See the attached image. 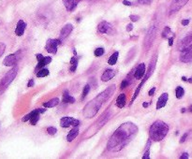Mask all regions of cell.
<instances>
[{"mask_svg": "<svg viewBox=\"0 0 192 159\" xmlns=\"http://www.w3.org/2000/svg\"><path fill=\"white\" fill-rule=\"evenodd\" d=\"M149 104H150V102H144L143 104V108H147L149 106Z\"/></svg>", "mask_w": 192, "mask_h": 159, "instance_id": "48", "label": "cell"}, {"mask_svg": "<svg viewBox=\"0 0 192 159\" xmlns=\"http://www.w3.org/2000/svg\"><path fill=\"white\" fill-rule=\"evenodd\" d=\"M63 3H64L65 8L69 11L74 10V9L76 8V5L78 4L77 0H63Z\"/></svg>", "mask_w": 192, "mask_h": 159, "instance_id": "21", "label": "cell"}, {"mask_svg": "<svg viewBox=\"0 0 192 159\" xmlns=\"http://www.w3.org/2000/svg\"><path fill=\"white\" fill-rule=\"evenodd\" d=\"M155 92H156V87H153V88L149 91V95H153L154 94H155Z\"/></svg>", "mask_w": 192, "mask_h": 159, "instance_id": "45", "label": "cell"}, {"mask_svg": "<svg viewBox=\"0 0 192 159\" xmlns=\"http://www.w3.org/2000/svg\"><path fill=\"white\" fill-rule=\"evenodd\" d=\"M26 23L23 20H20L19 22L17 23V26H16V28H15L16 36H18V37L23 36L24 33V30H26Z\"/></svg>", "mask_w": 192, "mask_h": 159, "instance_id": "14", "label": "cell"}, {"mask_svg": "<svg viewBox=\"0 0 192 159\" xmlns=\"http://www.w3.org/2000/svg\"><path fill=\"white\" fill-rule=\"evenodd\" d=\"M157 31V27H156V26L150 27V29L148 30L146 36H145V39H144V47L146 49L149 48L150 46L152 45L153 41L156 37Z\"/></svg>", "mask_w": 192, "mask_h": 159, "instance_id": "7", "label": "cell"}, {"mask_svg": "<svg viewBox=\"0 0 192 159\" xmlns=\"http://www.w3.org/2000/svg\"><path fill=\"white\" fill-rule=\"evenodd\" d=\"M112 29V24L107 22H101L98 26V30L101 34H111Z\"/></svg>", "mask_w": 192, "mask_h": 159, "instance_id": "13", "label": "cell"}, {"mask_svg": "<svg viewBox=\"0 0 192 159\" xmlns=\"http://www.w3.org/2000/svg\"><path fill=\"white\" fill-rule=\"evenodd\" d=\"M45 111H46L45 109H36V110L31 111L30 113H28L27 115L24 116L22 119V121L23 122H26V121L30 120L31 124L35 125L37 123V121L40 120V114L43 113V112H45Z\"/></svg>", "mask_w": 192, "mask_h": 159, "instance_id": "5", "label": "cell"}, {"mask_svg": "<svg viewBox=\"0 0 192 159\" xmlns=\"http://www.w3.org/2000/svg\"><path fill=\"white\" fill-rule=\"evenodd\" d=\"M191 45H192V37L189 36V37H185V39L181 41L180 44H179V46H178V49L182 52V51H184V50H186V48H189Z\"/></svg>", "mask_w": 192, "mask_h": 159, "instance_id": "15", "label": "cell"}, {"mask_svg": "<svg viewBox=\"0 0 192 159\" xmlns=\"http://www.w3.org/2000/svg\"><path fill=\"white\" fill-rule=\"evenodd\" d=\"M169 132V127L163 121L157 120L150 127L149 136L150 139L155 141H161Z\"/></svg>", "mask_w": 192, "mask_h": 159, "instance_id": "3", "label": "cell"}, {"mask_svg": "<svg viewBox=\"0 0 192 159\" xmlns=\"http://www.w3.org/2000/svg\"><path fill=\"white\" fill-rule=\"evenodd\" d=\"M129 18H130V20L132 21V22H137V21L140 19V16H138V15H130V16H129Z\"/></svg>", "mask_w": 192, "mask_h": 159, "instance_id": "37", "label": "cell"}, {"mask_svg": "<svg viewBox=\"0 0 192 159\" xmlns=\"http://www.w3.org/2000/svg\"><path fill=\"white\" fill-rule=\"evenodd\" d=\"M80 1H81V0H77V3H79V2H80Z\"/></svg>", "mask_w": 192, "mask_h": 159, "instance_id": "53", "label": "cell"}, {"mask_svg": "<svg viewBox=\"0 0 192 159\" xmlns=\"http://www.w3.org/2000/svg\"><path fill=\"white\" fill-rule=\"evenodd\" d=\"M73 29V26L71 24H67L66 26H64V27L62 28V30L60 32V37L61 39H65V37H68L70 33H71Z\"/></svg>", "mask_w": 192, "mask_h": 159, "instance_id": "18", "label": "cell"}, {"mask_svg": "<svg viewBox=\"0 0 192 159\" xmlns=\"http://www.w3.org/2000/svg\"><path fill=\"white\" fill-rule=\"evenodd\" d=\"M34 84H35L34 80L31 79V80H29V82L27 83V87H33V86H34Z\"/></svg>", "mask_w": 192, "mask_h": 159, "instance_id": "40", "label": "cell"}, {"mask_svg": "<svg viewBox=\"0 0 192 159\" xmlns=\"http://www.w3.org/2000/svg\"><path fill=\"white\" fill-rule=\"evenodd\" d=\"M173 44V37H170L169 39V45L172 46Z\"/></svg>", "mask_w": 192, "mask_h": 159, "instance_id": "47", "label": "cell"}, {"mask_svg": "<svg viewBox=\"0 0 192 159\" xmlns=\"http://www.w3.org/2000/svg\"><path fill=\"white\" fill-rule=\"evenodd\" d=\"M172 33V30H171V28L169 26H166L164 28L163 32H162V37H164V39H167L168 37V35Z\"/></svg>", "mask_w": 192, "mask_h": 159, "instance_id": "32", "label": "cell"}, {"mask_svg": "<svg viewBox=\"0 0 192 159\" xmlns=\"http://www.w3.org/2000/svg\"><path fill=\"white\" fill-rule=\"evenodd\" d=\"M187 82H190V83H192V77H191L190 79H189V80H187Z\"/></svg>", "mask_w": 192, "mask_h": 159, "instance_id": "50", "label": "cell"}, {"mask_svg": "<svg viewBox=\"0 0 192 159\" xmlns=\"http://www.w3.org/2000/svg\"><path fill=\"white\" fill-rule=\"evenodd\" d=\"M104 53H105V50H104L103 48H97V49L95 50L94 54H95V56L99 57V56L103 55Z\"/></svg>", "mask_w": 192, "mask_h": 159, "instance_id": "30", "label": "cell"}, {"mask_svg": "<svg viewBox=\"0 0 192 159\" xmlns=\"http://www.w3.org/2000/svg\"><path fill=\"white\" fill-rule=\"evenodd\" d=\"M123 4H124V5H126V6H131V2H130V1H128V0H124Z\"/></svg>", "mask_w": 192, "mask_h": 159, "instance_id": "46", "label": "cell"}, {"mask_svg": "<svg viewBox=\"0 0 192 159\" xmlns=\"http://www.w3.org/2000/svg\"><path fill=\"white\" fill-rule=\"evenodd\" d=\"M115 75V71L114 69H111V68H108L104 71V73L102 74L101 76V80L102 82H108L110 81L112 78H114Z\"/></svg>", "mask_w": 192, "mask_h": 159, "instance_id": "20", "label": "cell"}, {"mask_svg": "<svg viewBox=\"0 0 192 159\" xmlns=\"http://www.w3.org/2000/svg\"><path fill=\"white\" fill-rule=\"evenodd\" d=\"M59 102H60L59 98L55 97V98H52L51 100H49V101H47V102L43 103V107H45V108H53V107L57 106L58 104H59Z\"/></svg>", "mask_w": 192, "mask_h": 159, "instance_id": "23", "label": "cell"}, {"mask_svg": "<svg viewBox=\"0 0 192 159\" xmlns=\"http://www.w3.org/2000/svg\"><path fill=\"white\" fill-rule=\"evenodd\" d=\"M63 102L64 103H70L72 104L75 102V98L71 95H69V92L68 91H65V93L63 95Z\"/></svg>", "mask_w": 192, "mask_h": 159, "instance_id": "25", "label": "cell"}, {"mask_svg": "<svg viewBox=\"0 0 192 159\" xmlns=\"http://www.w3.org/2000/svg\"><path fill=\"white\" fill-rule=\"evenodd\" d=\"M149 158H150V152L147 150L146 152L144 153L143 156V159H149Z\"/></svg>", "mask_w": 192, "mask_h": 159, "instance_id": "39", "label": "cell"}, {"mask_svg": "<svg viewBox=\"0 0 192 159\" xmlns=\"http://www.w3.org/2000/svg\"><path fill=\"white\" fill-rule=\"evenodd\" d=\"M36 74H37V77H39V78L46 77V76H48V75H49V69H47V68H41L39 71H37Z\"/></svg>", "mask_w": 192, "mask_h": 159, "instance_id": "28", "label": "cell"}, {"mask_svg": "<svg viewBox=\"0 0 192 159\" xmlns=\"http://www.w3.org/2000/svg\"><path fill=\"white\" fill-rule=\"evenodd\" d=\"M125 105H126V95L121 94L118 95L117 99H116V106L120 109H122L124 108Z\"/></svg>", "mask_w": 192, "mask_h": 159, "instance_id": "24", "label": "cell"}, {"mask_svg": "<svg viewBox=\"0 0 192 159\" xmlns=\"http://www.w3.org/2000/svg\"><path fill=\"white\" fill-rule=\"evenodd\" d=\"M118 56H119V53L118 52H115L114 53H112L111 57L109 58V60H108V64L112 66V65H115L116 62H117V59H118Z\"/></svg>", "mask_w": 192, "mask_h": 159, "instance_id": "26", "label": "cell"}, {"mask_svg": "<svg viewBox=\"0 0 192 159\" xmlns=\"http://www.w3.org/2000/svg\"><path fill=\"white\" fill-rule=\"evenodd\" d=\"M51 62H52V57H50V56H45V57L43 58V59H41L40 61L37 62V66H36L35 71L37 72V71H39L40 69L43 68L46 65L50 64V63H51Z\"/></svg>", "mask_w": 192, "mask_h": 159, "instance_id": "19", "label": "cell"}, {"mask_svg": "<svg viewBox=\"0 0 192 159\" xmlns=\"http://www.w3.org/2000/svg\"><path fill=\"white\" fill-rule=\"evenodd\" d=\"M115 91V85H112L109 88H107L104 92L101 93L97 97L92 99L89 103H87L85 107L83 108V116L86 118H93L97 114V112L99 111V109L102 106V104L109 99L112 94Z\"/></svg>", "mask_w": 192, "mask_h": 159, "instance_id": "2", "label": "cell"}, {"mask_svg": "<svg viewBox=\"0 0 192 159\" xmlns=\"http://www.w3.org/2000/svg\"><path fill=\"white\" fill-rule=\"evenodd\" d=\"M187 137H189V133H186V134H184V135H183V137L181 138V140H180V142H181V143H183V142H185V141L186 140Z\"/></svg>", "mask_w": 192, "mask_h": 159, "instance_id": "38", "label": "cell"}, {"mask_svg": "<svg viewBox=\"0 0 192 159\" xmlns=\"http://www.w3.org/2000/svg\"><path fill=\"white\" fill-rule=\"evenodd\" d=\"M189 24V19H185V20L182 21V24H183V26H187Z\"/></svg>", "mask_w": 192, "mask_h": 159, "instance_id": "43", "label": "cell"}, {"mask_svg": "<svg viewBox=\"0 0 192 159\" xmlns=\"http://www.w3.org/2000/svg\"><path fill=\"white\" fill-rule=\"evenodd\" d=\"M189 111H191V112H192V106H191V107H190V108H189Z\"/></svg>", "mask_w": 192, "mask_h": 159, "instance_id": "52", "label": "cell"}, {"mask_svg": "<svg viewBox=\"0 0 192 159\" xmlns=\"http://www.w3.org/2000/svg\"><path fill=\"white\" fill-rule=\"evenodd\" d=\"M182 80H183L184 82H187V79H186V77H184V76L182 77Z\"/></svg>", "mask_w": 192, "mask_h": 159, "instance_id": "49", "label": "cell"}, {"mask_svg": "<svg viewBox=\"0 0 192 159\" xmlns=\"http://www.w3.org/2000/svg\"><path fill=\"white\" fill-rule=\"evenodd\" d=\"M17 72H18V68L15 66V68L10 69L9 72L2 78V80L0 81V95H2L4 92L6 91L8 87H9L10 83L13 82L16 75H17Z\"/></svg>", "mask_w": 192, "mask_h": 159, "instance_id": "4", "label": "cell"}, {"mask_svg": "<svg viewBox=\"0 0 192 159\" xmlns=\"http://www.w3.org/2000/svg\"><path fill=\"white\" fill-rule=\"evenodd\" d=\"M47 132H48L49 135H55V134L57 132V129L55 127H49L47 128Z\"/></svg>", "mask_w": 192, "mask_h": 159, "instance_id": "34", "label": "cell"}, {"mask_svg": "<svg viewBox=\"0 0 192 159\" xmlns=\"http://www.w3.org/2000/svg\"><path fill=\"white\" fill-rule=\"evenodd\" d=\"M129 82H130V80H129L128 78L125 79L124 81L122 82V83H121L120 88H121V89H125V88H126V87H128V84H129Z\"/></svg>", "mask_w": 192, "mask_h": 159, "instance_id": "33", "label": "cell"}, {"mask_svg": "<svg viewBox=\"0 0 192 159\" xmlns=\"http://www.w3.org/2000/svg\"><path fill=\"white\" fill-rule=\"evenodd\" d=\"M61 44L60 39H49L45 46V49L49 53L55 54L57 53V46Z\"/></svg>", "mask_w": 192, "mask_h": 159, "instance_id": "9", "label": "cell"}, {"mask_svg": "<svg viewBox=\"0 0 192 159\" xmlns=\"http://www.w3.org/2000/svg\"><path fill=\"white\" fill-rule=\"evenodd\" d=\"M78 135H79V127L77 125V127H74L73 129L70 130V132L69 133V135L67 136V140H68L69 142L72 141L74 139H76Z\"/></svg>", "mask_w": 192, "mask_h": 159, "instance_id": "22", "label": "cell"}, {"mask_svg": "<svg viewBox=\"0 0 192 159\" xmlns=\"http://www.w3.org/2000/svg\"><path fill=\"white\" fill-rule=\"evenodd\" d=\"M180 158H181V159H187V158H189V153H184L182 156H180Z\"/></svg>", "mask_w": 192, "mask_h": 159, "instance_id": "42", "label": "cell"}, {"mask_svg": "<svg viewBox=\"0 0 192 159\" xmlns=\"http://www.w3.org/2000/svg\"><path fill=\"white\" fill-rule=\"evenodd\" d=\"M181 61L185 63L192 62V45L181 52Z\"/></svg>", "mask_w": 192, "mask_h": 159, "instance_id": "12", "label": "cell"}, {"mask_svg": "<svg viewBox=\"0 0 192 159\" xmlns=\"http://www.w3.org/2000/svg\"><path fill=\"white\" fill-rule=\"evenodd\" d=\"M152 0H138V2L140 4H143V5H148V4L151 3Z\"/></svg>", "mask_w": 192, "mask_h": 159, "instance_id": "36", "label": "cell"}, {"mask_svg": "<svg viewBox=\"0 0 192 159\" xmlns=\"http://www.w3.org/2000/svg\"><path fill=\"white\" fill-rule=\"evenodd\" d=\"M80 124V121L77 119H74L72 117H63L60 121V125L62 127L67 128L69 125H73V127H77Z\"/></svg>", "mask_w": 192, "mask_h": 159, "instance_id": "10", "label": "cell"}, {"mask_svg": "<svg viewBox=\"0 0 192 159\" xmlns=\"http://www.w3.org/2000/svg\"><path fill=\"white\" fill-rule=\"evenodd\" d=\"M89 91H90V85L89 84H86L85 86V88H83V91H82V99H85V97H86L87 95H88V93H89Z\"/></svg>", "mask_w": 192, "mask_h": 159, "instance_id": "31", "label": "cell"}, {"mask_svg": "<svg viewBox=\"0 0 192 159\" xmlns=\"http://www.w3.org/2000/svg\"><path fill=\"white\" fill-rule=\"evenodd\" d=\"M21 58V51L16 52L15 53H12L8 55L5 59L3 61V65L6 66H11L16 65V63L19 61V59Z\"/></svg>", "mask_w": 192, "mask_h": 159, "instance_id": "8", "label": "cell"}, {"mask_svg": "<svg viewBox=\"0 0 192 159\" xmlns=\"http://www.w3.org/2000/svg\"><path fill=\"white\" fill-rule=\"evenodd\" d=\"M36 57H37V61H40L41 59H43V58H44V56H43L41 53H37V54H36Z\"/></svg>", "mask_w": 192, "mask_h": 159, "instance_id": "41", "label": "cell"}, {"mask_svg": "<svg viewBox=\"0 0 192 159\" xmlns=\"http://www.w3.org/2000/svg\"><path fill=\"white\" fill-rule=\"evenodd\" d=\"M186 111V109H182V112H185Z\"/></svg>", "mask_w": 192, "mask_h": 159, "instance_id": "51", "label": "cell"}, {"mask_svg": "<svg viewBox=\"0 0 192 159\" xmlns=\"http://www.w3.org/2000/svg\"><path fill=\"white\" fill-rule=\"evenodd\" d=\"M70 63H71V66H70V72H75L77 69V66H78V57L75 55L71 58L70 60Z\"/></svg>", "mask_w": 192, "mask_h": 159, "instance_id": "27", "label": "cell"}, {"mask_svg": "<svg viewBox=\"0 0 192 159\" xmlns=\"http://www.w3.org/2000/svg\"><path fill=\"white\" fill-rule=\"evenodd\" d=\"M132 28H133L132 24H128V26H127V31H128V32L131 31V30H132Z\"/></svg>", "mask_w": 192, "mask_h": 159, "instance_id": "44", "label": "cell"}, {"mask_svg": "<svg viewBox=\"0 0 192 159\" xmlns=\"http://www.w3.org/2000/svg\"><path fill=\"white\" fill-rule=\"evenodd\" d=\"M187 2H189V0H173L172 3V6H171L170 13L172 14L178 11L179 10H181Z\"/></svg>", "mask_w": 192, "mask_h": 159, "instance_id": "11", "label": "cell"}, {"mask_svg": "<svg viewBox=\"0 0 192 159\" xmlns=\"http://www.w3.org/2000/svg\"><path fill=\"white\" fill-rule=\"evenodd\" d=\"M137 132L138 127L132 123H125L120 125L108 141V150L111 152H119L135 137Z\"/></svg>", "mask_w": 192, "mask_h": 159, "instance_id": "1", "label": "cell"}, {"mask_svg": "<svg viewBox=\"0 0 192 159\" xmlns=\"http://www.w3.org/2000/svg\"><path fill=\"white\" fill-rule=\"evenodd\" d=\"M168 98H169L168 94H167V93L162 94V95H160V97H159V98L157 99V106H156L157 110H159V109L165 107V106H166V104H167V101H168Z\"/></svg>", "mask_w": 192, "mask_h": 159, "instance_id": "16", "label": "cell"}, {"mask_svg": "<svg viewBox=\"0 0 192 159\" xmlns=\"http://www.w3.org/2000/svg\"><path fill=\"white\" fill-rule=\"evenodd\" d=\"M175 95H176V97H177L178 99L182 98L183 95H185V90H184L183 87L178 86L177 88H176V90H175Z\"/></svg>", "mask_w": 192, "mask_h": 159, "instance_id": "29", "label": "cell"}, {"mask_svg": "<svg viewBox=\"0 0 192 159\" xmlns=\"http://www.w3.org/2000/svg\"><path fill=\"white\" fill-rule=\"evenodd\" d=\"M5 50H6V44L5 43H0V57L3 55V53H5Z\"/></svg>", "mask_w": 192, "mask_h": 159, "instance_id": "35", "label": "cell"}, {"mask_svg": "<svg viewBox=\"0 0 192 159\" xmlns=\"http://www.w3.org/2000/svg\"><path fill=\"white\" fill-rule=\"evenodd\" d=\"M155 64H156V58H155V59H154V60L151 62V64H150V66H149V68H148V72L144 75V77H143V81L140 83V85H139V86H138V88H137V90H136V92H135L134 95H133L132 98H131V102H130V104H132L133 102H134V100H135V99H136V97H138V95H139V93H140V90L141 89V87H143V85L144 84V82L147 81V79L150 77V75L152 74V72L154 71V68H155Z\"/></svg>", "mask_w": 192, "mask_h": 159, "instance_id": "6", "label": "cell"}, {"mask_svg": "<svg viewBox=\"0 0 192 159\" xmlns=\"http://www.w3.org/2000/svg\"><path fill=\"white\" fill-rule=\"evenodd\" d=\"M145 75V65L144 64H140L138 66V68H136L135 72H134V77L137 80H140L141 78H143Z\"/></svg>", "mask_w": 192, "mask_h": 159, "instance_id": "17", "label": "cell"}]
</instances>
